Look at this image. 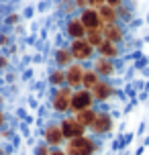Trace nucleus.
Listing matches in <instances>:
<instances>
[{
  "mask_svg": "<svg viewBox=\"0 0 149 155\" xmlns=\"http://www.w3.org/2000/svg\"><path fill=\"white\" fill-rule=\"evenodd\" d=\"M110 114H112V118H114V120H118V118H121V110H110Z\"/></svg>",
  "mask_w": 149,
  "mask_h": 155,
  "instance_id": "obj_46",
  "label": "nucleus"
},
{
  "mask_svg": "<svg viewBox=\"0 0 149 155\" xmlns=\"http://www.w3.org/2000/svg\"><path fill=\"white\" fill-rule=\"evenodd\" d=\"M35 61H37V63H41V61H43V55H41V53L33 55V63H35Z\"/></svg>",
  "mask_w": 149,
  "mask_h": 155,
  "instance_id": "obj_47",
  "label": "nucleus"
},
{
  "mask_svg": "<svg viewBox=\"0 0 149 155\" xmlns=\"http://www.w3.org/2000/svg\"><path fill=\"white\" fill-rule=\"evenodd\" d=\"M41 139L45 141L51 149H57V147H63V145H65V137H63L61 124L53 123V120H49V123L43 124V129H41Z\"/></svg>",
  "mask_w": 149,
  "mask_h": 155,
  "instance_id": "obj_3",
  "label": "nucleus"
},
{
  "mask_svg": "<svg viewBox=\"0 0 149 155\" xmlns=\"http://www.w3.org/2000/svg\"><path fill=\"white\" fill-rule=\"evenodd\" d=\"M117 16H118V23L121 25H131L133 23V18H135V15H133V8H131V4H123L121 8H117Z\"/></svg>",
  "mask_w": 149,
  "mask_h": 155,
  "instance_id": "obj_19",
  "label": "nucleus"
},
{
  "mask_svg": "<svg viewBox=\"0 0 149 155\" xmlns=\"http://www.w3.org/2000/svg\"><path fill=\"white\" fill-rule=\"evenodd\" d=\"M145 149H149V135H145V139H143V143H141Z\"/></svg>",
  "mask_w": 149,
  "mask_h": 155,
  "instance_id": "obj_51",
  "label": "nucleus"
},
{
  "mask_svg": "<svg viewBox=\"0 0 149 155\" xmlns=\"http://www.w3.org/2000/svg\"><path fill=\"white\" fill-rule=\"evenodd\" d=\"M147 100H149V90L139 92V102H147Z\"/></svg>",
  "mask_w": 149,
  "mask_h": 155,
  "instance_id": "obj_42",
  "label": "nucleus"
},
{
  "mask_svg": "<svg viewBox=\"0 0 149 155\" xmlns=\"http://www.w3.org/2000/svg\"><path fill=\"white\" fill-rule=\"evenodd\" d=\"M16 78H18V74H16V71H8L6 76H4V84H15Z\"/></svg>",
  "mask_w": 149,
  "mask_h": 155,
  "instance_id": "obj_34",
  "label": "nucleus"
},
{
  "mask_svg": "<svg viewBox=\"0 0 149 155\" xmlns=\"http://www.w3.org/2000/svg\"><path fill=\"white\" fill-rule=\"evenodd\" d=\"M63 151L68 155H96L98 151H102V143H98L90 135H84V137L68 141L63 145Z\"/></svg>",
  "mask_w": 149,
  "mask_h": 155,
  "instance_id": "obj_1",
  "label": "nucleus"
},
{
  "mask_svg": "<svg viewBox=\"0 0 149 155\" xmlns=\"http://www.w3.org/2000/svg\"><path fill=\"white\" fill-rule=\"evenodd\" d=\"M98 82H100V76H98L92 68H86V71H84V80H82V88H86V90L92 92V88H94Z\"/></svg>",
  "mask_w": 149,
  "mask_h": 155,
  "instance_id": "obj_20",
  "label": "nucleus"
},
{
  "mask_svg": "<svg viewBox=\"0 0 149 155\" xmlns=\"http://www.w3.org/2000/svg\"><path fill=\"white\" fill-rule=\"evenodd\" d=\"M68 47H70V53H71V57H74V61L84 63V61L94 59L96 49L88 43L86 39H76V41H70V43H68Z\"/></svg>",
  "mask_w": 149,
  "mask_h": 155,
  "instance_id": "obj_5",
  "label": "nucleus"
},
{
  "mask_svg": "<svg viewBox=\"0 0 149 155\" xmlns=\"http://www.w3.org/2000/svg\"><path fill=\"white\" fill-rule=\"evenodd\" d=\"M98 15H100V21H102V25H112V23H118L117 8L108 6V4H102V6L98 8Z\"/></svg>",
  "mask_w": 149,
  "mask_h": 155,
  "instance_id": "obj_18",
  "label": "nucleus"
},
{
  "mask_svg": "<svg viewBox=\"0 0 149 155\" xmlns=\"http://www.w3.org/2000/svg\"><path fill=\"white\" fill-rule=\"evenodd\" d=\"M78 18L82 21V25H84V29H86V31H94V29H102V27H104L96 8L88 6V8H84V10H80Z\"/></svg>",
  "mask_w": 149,
  "mask_h": 155,
  "instance_id": "obj_13",
  "label": "nucleus"
},
{
  "mask_svg": "<svg viewBox=\"0 0 149 155\" xmlns=\"http://www.w3.org/2000/svg\"><path fill=\"white\" fill-rule=\"evenodd\" d=\"M114 92H117V88L112 84V80H104V78H100V82L92 88V96H94L96 104H106L114 96Z\"/></svg>",
  "mask_w": 149,
  "mask_h": 155,
  "instance_id": "obj_8",
  "label": "nucleus"
},
{
  "mask_svg": "<svg viewBox=\"0 0 149 155\" xmlns=\"http://www.w3.org/2000/svg\"><path fill=\"white\" fill-rule=\"evenodd\" d=\"M102 4H106V0H88V6H90V8H96V10H98Z\"/></svg>",
  "mask_w": 149,
  "mask_h": 155,
  "instance_id": "obj_37",
  "label": "nucleus"
},
{
  "mask_svg": "<svg viewBox=\"0 0 149 155\" xmlns=\"http://www.w3.org/2000/svg\"><path fill=\"white\" fill-rule=\"evenodd\" d=\"M114 131V118L110 114V110H100L98 108V116H96L94 124L90 127V133L94 137H106Z\"/></svg>",
  "mask_w": 149,
  "mask_h": 155,
  "instance_id": "obj_6",
  "label": "nucleus"
},
{
  "mask_svg": "<svg viewBox=\"0 0 149 155\" xmlns=\"http://www.w3.org/2000/svg\"><path fill=\"white\" fill-rule=\"evenodd\" d=\"M145 129H147V120L143 118V120H141V124H139V129H137V133H135V135H139V137H143V135H145Z\"/></svg>",
  "mask_w": 149,
  "mask_h": 155,
  "instance_id": "obj_39",
  "label": "nucleus"
},
{
  "mask_svg": "<svg viewBox=\"0 0 149 155\" xmlns=\"http://www.w3.org/2000/svg\"><path fill=\"white\" fill-rule=\"evenodd\" d=\"M16 116H18V120H23V123H29V124H33V123H35V116H33V114H29V110L25 108V106L16 108Z\"/></svg>",
  "mask_w": 149,
  "mask_h": 155,
  "instance_id": "obj_24",
  "label": "nucleus"
},
{
  "mask_svg": "<svg viewBox=\"0 0 149 155\" xmlns=\"http://www.w3.org/2000/svg\"><path fill=\"white\" fill-rule=\"evenodd\" d=\"M86 41H88V43H90L92 47H94V49H98V47H100V43L104 41L102 29H94V31H88V33H86Z\"/></svg>",
  "mask_w": 149,
  "mask_h": 155,
  "instance_id": "obj_22",
  "label": "nucleus"
},
{
  "mask_svg": "<svg viewBox=\"0 0 149 155\" xmlns=\"http://www.w3.org/2000/svg\"><path fill=\"white\" fill-rule=\"evenodd\" d=\"M141 25H143V18H133V23H131V27H133V29H139Z\"/></svg>",
  "mask_w": 149,
  "mask_h": 155,
  "instance_id": "obj_45",
  "label": "nucleus"
},
{
  "mask_svg": "<svg viewBox=\"0 0 149 155\" xmlns=\"http://www.w3.org/2000/svg\"><path fill=\"white\" fill-rule=\"evenodd\" d=\"M59 124H61V131H63V137H65V143L71 141V139H78V137H84V135L88 133V129H84V127L78 123V118H76L74 114L61 116Z\"/></svg>",
  "mask_w": 149,
  "mask_h": 155,
  "instance_id": "obj_7",
  "label": "nucleus"
},
{
  "mask_svg": "<svg viewBox=\"0 0 149 155\" xmlns=\"http://www.w3.org/2000/svg\"><path fill=\"white\" fill-rule=\"evenodd\" d=\"M0 155H6V153H4V149H2V145H0Z\"/></svg>",
  "mask_w": 149,
  "mask_h": 155,
  "instance_id": "obj_52",
  "label": "nucleus"
},
{
  "mask_svg": "<svg viewBox=\"0 0 149 155\" xmlns=\"http://www.w3.org/2000/svg\"><path fill=\"white\" fill-rule=\"evenodd\" d=\"M10 43H12V37L6 31H0V49H6Z\"/></svg>",
  "mask_w": 149,
  "mask_h": 155,
  "instance_id": "obj_29",
  "label": "nucleus"
},
{
  "mask_svg": "<svg viewBox=\"0 0 149 155\" xmlns=\"http://www.w3.org/2000/svg\"><path fill=\"white\" fill-rule=\"evenodd\" d=\"M86 29H84V25L82 21L76 16H70V18H65V23H63V35L70 39V41H76V39H86Z\"/></svg>",
  "mask_w": 149,
  "mask_h": 155,
  "instance_id": "obj_11",
  "label": "nucleus"
},
{
  "mask_svg": "<svg viewBox=\"0 0 149 155\" xmlns=\"http://www.w3.org/2000/svg\"><path fill=\"white\" fill-rule=\"evenodd\" d=\"M71 90L70 86H61V88H49V106L55 114L65 116L70 114V102H71Z\"/></svg>",
  "mask_w": 149,
  "mask_h": 155,
  "instance_id": "obj_2",
  "label": "nucleus"
},
{
  "mask_svg": "<svg viewBox=\"0 0 149 155\" xmlns=\"http://www.w3.org/2000/svg\"><path fill=\"white\" fill-rule=\"evenodd\" d=\"M21 145H23V137H21V135H15V137H12V147L18 149Z\"/></svg>",
  "mask_w": 149,
  "mask_h": 155,
  "instance_id": "obj_41",
  "label": "nucleus"
},
{
  "mask_svg": "<svg viewBox=\"0 0 149 155\" xmlns=\"http://www.w3.org/2000/svg\"><path fill=\"white\" fill-rule=\"evenodd\" d=\"M15 135H16L15 127H2L0 129V139H12Z\"/></svg>",
  "mask_w": 149,
  "mask_h": 155,
  "instance_id": "obj_28",
  "label": "nucleus"
},
{
  "mask_svg": "<svg viewBox=\"0 0 149 155\" xmlns=\"http://www.w3.org/2000/svg\"><path fill=\"white\" fill-rule=\"evenodd\" d=\"M21 18H23V16L18 15V12H8V15L4 16V25H8V27H16V25L21 23Z\"/></svg>",
  "mask_w": 149,
  "mask_h": 155,
  "instance_id": "obj_25",
  "label": "nucleus"
},
{
  "mask_svg": "<svg viewBox=\"0 0 149 155\" xmlns=\"http://www.w3.org/2000/svg\"><path fill=\"white\" fill-rule=\"evenodd\" d=\"M47 86L49 88H61V86H65V70H61V68H53V70L47 74Z\"/></svg>",
  "mask_w": 149,
  "mask_h": 155,
  "instance_id": "obj_16",
  "label": "nucleus"
},
{
  "mask_svg": "<svg viewBox=\"0 0 149 155\" xmlns=\"http://www.w3.org/2000/svg\"><path fill=\"white\" fill-rule=\"evenodd\" d=\"M84 71H86V65H84V63L74 61L71 65H68V68H65V86H70L71 90H78V88H82Z\"/></svg>",
  "mask_w": 149,
  "mask_h": 155,
  "instance_id": "obj_9",
  "label": "nucleus"
},
{
  "mask_svg": "<svg viewBox=\"0 0 149 155\" xmlns=\"http://www.w3.org/2000/svg\"><path fill=\"white\" fill-rule=\"evenodd\" d=\"M16 51H18V47H16V43H10V45H8L6 49H2V53H4V55H8V57H10V55H15Z\"/></svg>",
  "mask_w": 149,
  "mask_h": 155,
  "instance_id": "obj_35",
  "label": "nucleus"
},
{
  "mask_svg": "<svg viewBox=\"0 0 149 155\" xmlns=\"http://www.w3.org/2000/svg\"><path fill=\"white\" fill-rule=\"evenodd\" d=\"M2 127H6V112L0 108V129H2Z\"/></svg>",
  "mask_w": 149,
  "mask_h": 155,
  "instance_id": "obj_43",
  "label": "nucleus"
},
{
  "mask_svg": "<svg viewBox=\"0 0 149 155\" xmlns=\"http://www.w3.org/2000/svg\"><path fill=\"white\" fill-rule=\"evenodd\" d=\"M94 96H92V92L90 90H86V88H78V90H74L71 92V102H70V114H78V112H82V110L86 108H94Z\"/></svg>",
  "mask_w": 149,
  "mask_h": 155,
  "instance_id": "obj_4",
  "label": "nucleus"
},
{
  "mask_svg": "<svg viewBox=\"0 0 149 155\" xmlns=\"http://www.w3.org/2000/svg\"><path fill=\"white\" fill-rule=\"evenodd\" d=\"M27 104H29V108H31V110H39V98H37V96H29Z\"/></svg>",
  "mask_w": 149,
  "mask_h": 155,
  "instance_id": "obj_33",
  "label": "nucleus"
},
{
  "mask_svg": "<svg viewBox=\"0 0 149 155\" xmlns=\"http://www.w3.org/2000/svg\"><path fill=\"white\" fill-rule=\"evenodd\" d=\"M49 155H68L65 151H63V147H57V149H51V153Z\"/></svg>",
  "mask_w": 149,
  "mask_h": 155,
  "instance_id": "obj_44",
  "label": "nucleus"
},
{
  "mask_svg": "<svg viewBox=\"0 0 149 155\" xmlns=\"http://www.w3.org/2000/svg\"><path fill=\"white\" fill-rule=\"evenodd\" d=\"M106 4L112 8H121L123 4H127V0H106Z\"/></svg>",
  "mask_w": 149,
  "mask_h": 155,
  "instance_id": "obj_38",
  "label": "nucleus"
},
{
  "mask_svg": "<svg viewBox=\"0 0 149 155\" xmlns=\"http://www.w3.org/2000/svg\"><path fill=\"white\" fill-rule=\"evenodd\" d=\"M141 78H143V80H147V78H149V65L145 68V70H141Z\"/></svg>",
  "mask_w": 149,
  "mask_h": 155,
  "instance_id": "obj_49",
  "label": "nucleus"
},
{
  "mask_svg": "<svg viewBox=\"0 0 149 155\" xmlns=\"http://www.w3.org/2000/svg\"><path fill=\"white\" fill-rule=\"evenodd\" d=\"M74 4H76V8L80 10H84V8H88V0H74Z\"/></svg>",
  "mask_w": 149,
  "mask_h": 155,
  "instance_id": "obj_40",
  "label": "nucleus"
},
{
  "mask_svg": "<svg viewBox=\"0 0 149 155\" xmlns=\"http://www.w3.org/2000/svg\"><path fill=\"white\" fill-rule=\"evenodd\" d=\"M114 68H117V74H123L127 68V59L125 57H118V59H114Z\"/></svg>",
  "mask_w": 149,
  "mask_h": 155,
  "instance_id": "obj_31",
  "label": "nucleus"
},
{
  "mask_svg": "<svg viewBox=\"0 0 149 155\" xmlns=\"http://www.w3.org/2000/svg\"><path fill=\"white\" fill-rule=\"evenodd\" d=\"M49 153H51V147H49L43 139L37 141V143L33 145V155H49Z\"/></svg>",
  "mask_w": 149,
  "mask_h": 155,
  "instance_id": "obj_23",
  "label": "nucleus"
},
{
  "mask_svg": "<svg viewBox=\"0 0 149 155\" xmlns=\"http://www.w3.org/2000/svg\"><path fill=\"white\" fill-rule=\"evenodd\" d=\"M102 35H104V41L123 45V43L127 41V27H125V25H121V23L104 25V27H102Z\"/></svg>",
  "mask_w": 149,
  "mask_h": 155,
  "instance_id": "obj_10",
  "label": "nucleus"
},
{
  "mask_svg": "<svg viewBox=\"0 0 149 155\" xmlns=\"http://www.w3.org/2000/svg\"><path fill=\"white\" fill-rule=\"evenodd\" d=\"M145 23H147V25H149V12H147V16H145Z\"/></svg>",
  "mask_w": 149,
  "mask_h": 155,
  "instance_id": "obj_53",
  "label": "nucleus"
},
{
  "mask_svg": "<svg viewBox=\"0 0 149 155\" xmlns=\"http://www.w3.org/2000/svg\"><path fill=\"white\" fill-rule=\"evenodd\" d=\"M33 76H35V70H33V68H27V70H23V74H21V82H31Z\"/></svg>",
  "mask_w": 149,
  "mask_h": 155,
  "instance_id": "obj_32",
  "label": "nucleus"
},
{
  "mask_svg": "<svg viewBox=\"0 0 149 155\" xmlns=\"http://www.w3.org/2000/svg\"><path fill=\"white\" fill-rule=\"evenodd\" d=\"M53 63H55V68H61V70H65L68 65H71L74 63V57L70 53V47L68 45L55 47L53 49Z\"/></svg>",
  "mask_w": 149,
  "mask_h": 155,
  "instance_id": "obj_14",
  "label": "nucleus"
},
{
  "mask_svg": "<svg viewBox=\"0 0 149 155\" xmlns=\"http://www.w3.org/2000/svg\"><path fill=\"white\" fill-rule=\"evenodd\" d=\"M10 68V57L4 53H0V71H6Z\"/></svg>",
  "mask_w": 149,
  "mask_h": 155,
  "instance_id": "obj_30",
  "label": "nucleus"
},
{
  "mask_svg": "<svg viewBox=\"0 0 149 155\" xmlns=\"http://www.w3.org/2000/svg\"><path fill=\"white\" fill-rule=\"evenodd\" d=\"M15 31H16V35H25V27L16 25V27H15Z\"/></svg>",
  "mask_w": 149,
  "mask_h": 155,
  "instance_id": "obj_48",
  "label": "nucleus"
},
{
  "mask_svg": "<svg viewBox=\"0 0 149 155\" xmlns=\"http://www.w3.org/2000/svg\"><path fill=\"white\" fill-rule=\"evenodd\" d=\"M145 153V147H143V145H139V147H137V151H135V155H143Z\"/></svg>",
  "mask_w": 149,
  "mask_h": 155,
  "instance_id": "obj_50",
  "label": "nucleus"
},
{
  "mask_svg": "<svg viewBox=\"0 0 149 155\" xmlns=\"http://www.w3.org/2000/svg\"><path fill=\"white\" fill-rule=\"evenodd\" d=\"M57 6H59V12L65 15L68 18L78 15V8H76V4H74V0H57Z\"/></svg>",
  "mask_w": 149,
  "mask_h": 155,
  "instance_id": "obj_21",
  "label": "nucleus"
},
{
  "mask_svg": "<svg viewBox=\"0 0 149 155\" xmlns=\"http://www.w3.org/2000/svg\"><path fill=\"white\" fill-rule=\"evenodd\" d=\"M18 129H21V137H25V139L33 137V131H31V124H29V123H23V120H18Z\"/></svg>",
  "mask_w": 149,
  "mask_h": 155,
  "instance_id": "obj_27",
  "label": "nucleus"
},
{
  "mask_svg": "<svg viewBox=\"0 0 149 155\" xmlns=\"http://www.w3.org/2000/svg\"><path fill=\"white\" fill-rule=\"evenodd\" d=\"M21 155H25V153H21Z\"/></svg>",
  "mask_w": 149,
  "mask_h": 155,
  "instance_id": "obj_54",
  "label": "nucleus"
},
{
  "mask_svg": "<svg viewBox=\"0 0 149 155\" xmlns=\"http://www.w3.org/2000/svg\"><path fill=\"white\" fill-rule=\"evenodd\" d=\"M96 55H100V57H106V59H118V57L123 55V49H121V45H117V43L102 41L100 47L96 49Z\"/></svg>",
  "mask_w": 149,
  "mask_h": 155,
  "instance_id": "obj_15",
  "label": "nucleus"
},
{
  "mask_svg": "<svg viewBox=\"0 0 149 155\" xmlns=\"http://www.w3.org/2000/svg\"><path fill=\"white\" fill-rule=\"evenodd\" d=\"M33 16H35V6H27L23 10V18H27V21H29V18H33Z\"/></svg>",
  "mask_w": 149,
  "mask_h": 155,
  "instance_id": "obj_36",
  "label": "nucleus"
},
{
  "mask_svg": "<svg viewBox=\"0 0 149 155\" xmlns=\"http://www.w3.org/2000/svg\"><path fill=\"white\" fill-rule=\"evenodd\" d=\"M74 116L78 118V123L82 124L84 129L90 131V127L94 124L96 116H98V108H86V110H82V112H78V114H74Z\"/></svg>",
  "mask_w": 149,
  "mask_h": 155,
  "instance_id": "obj_17",
  "label": "nucleus"
},
{
  "mask_svg": "<svg viewBox=\"0 0 149 155\" xmlns=\"http://www.w3.org/2000/svg\"><path fill=\"white\" fill-rule=\"evenodd\" d=\"M92 70L100 78H104V80H110V78L117 76L114 59H106V57H100V55H96L94 59H92Z\"/></svg>",
  "mask_w": 149,
  "mask_h": 155,
  "instance_id": "obj_12",
  "label": "nucleus"
},
{
  "mask_svg": "<svg viewBox=\"0 0 149 155\" xmlns=\"http://www.w3.org/2000/svg\"><path fill=\"white\" fill-rule=\"evenodd\" d=\"M147 65H149V55H143V57H139L137 61H133V70L141 71V70H145Z\"/></svg>",
  "mask_w": 149,
  "mask_h": 155,
  "instance_id": "obj_26",
  "label": "nucleus"
}]
</instances>
